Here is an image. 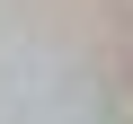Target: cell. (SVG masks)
Returning a JSON list of instances; mask_svg holds the SVG:
<instances>
[]
</instances>
